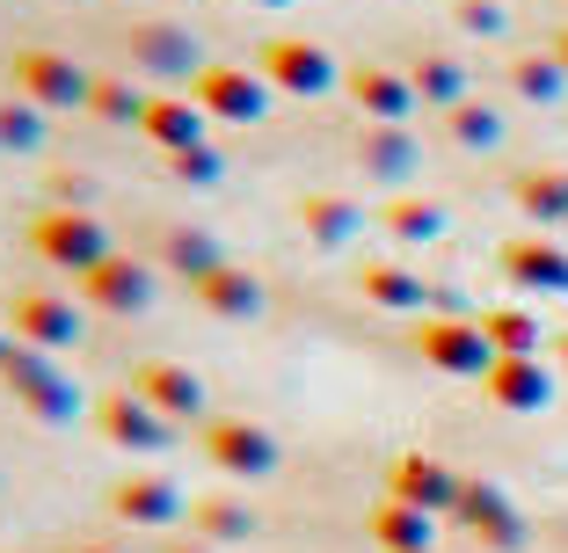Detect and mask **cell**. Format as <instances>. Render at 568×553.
Returning <instances> with one entry per match:
<instances>
[{
    "label": "cell",
    "instance_id": "6da1fadb",
    "mask_svg": "<svg viewBox=\"0 0 568 553\" xmlns=\"http://www.w3.org/2000/svg\"><path fill=\"white\" fill-rule=\"evenodd\" d=\"M30 240H37V255L44 263H59V269H73V277H88L95 263H110V234H102V218L95 212H81V204H59V212H44L30 226Z\"/></svg>",
    "mask_w": 568,
    "mask_h": 553
},
{
    "label": "cell",
    "instance_id": "7a4b0ae2",
    "mask_svg": "<svg viewBox=\"0 0 568 553\" xmlns=\"http://www.w3.org/2000/svg\"><path fill=\"white\" fill-rule=\"evenodd\" d=\"M0 379H8V393H16L37 422H73V416H81L73 379H59V371H51V357L30 350V342H16V350L0 357Z\"/></svg>",
    "mask_w": 568,
    "mask_h": 553
},
{
    "label": "cell",
    "instance_id": "3957f363",
    "mask_svg": "<svg viewBox=\"0 0 568 553\" xmlns=\"http://www.w3.org/2000/svg\"><path fill=\"white\" fill-rule=\"evenodd\" d=\"M416 350H423V365L452 371V379H488V365H496V342L481 336V320H459V314L423 320Z\"/></svg>",
    "mask_w": 568,
    "mask_h": 553
},
{
    "label": "cell",
    "instance_id": "277c9868",
    "mask_svg": "<svg viewBox=\"0 0 568 553\" xmlns=\"http://www.w3.org/2000/svg\"><path fill=\"white\" fill-rule=\"evenodd\" d=\"M204 459L234 481H263V473H277V437L248 416H212L204 422Z\"/></svg>",
    "mask_w": 568,
    "mask_h": 553
},
{
    "label": "cell",
    "instance_id": "5b68a950",
    "mask_svg": "<svg viewBox=\"0 0 568 553\" xmlns=\"http://www.w3.org/2000/svg\"><path fill=\"white\" fill-rule=\"evenodd\" d=\"M16 95L37 102V110H88L95 73H81L67 51H22L16 59Z\"/></svg>",
    "mask_w": 568,
    "mask_h": 553
},
{
    "label": "cell",
    "instance_id": "8992f818",
    "mask_svg": "<svg viewBox=\"0 0 568 553\" xmlns=\"http://www.w3.org/2000/svg\"><path fill=\"white\" fill-rule=\"evenodd\" d=\"M190 102L219 124H255L270 110V88H263V73H248V66H204L197 81H190Z\"/></svg>",
    "mask_w": 568,
    "mask_h": 553
},
{
    "label": "cell",
    "instance_id": "52a82bcc",
    "mask_svg": "<svg viewBox=\"0 0 568 553\" xmlns=\"http://www.w3.org/2000/svg\"><path fill=\"white\" fill-rule=\"evenodd\" d=\"M263 81L284 88V95H328L343 73H335V59L314 44V37H277V44L263 51Z\"/></svg>",
    "mask_w": 568,
    "mask_h": 553
},
{
    "label": "cell",
    "instance_id": "ba28073f",
    "mask_svg": "<svg viewBox=\"0 0 568 553\" xmlns=\"http://www.w3.org/2000/svg\"><path fill=\"white\" fill-rule=\"evenodd\" d=\"M95 430L110 437V444H124V452H168V444H175V422H168L153 401H139L132 386L95 408Z\"/></svg>",
    "mask_w": 568,
    "mask_h": 553
},
{
    "label": "cell",
    "instance_id": "9c48e42d",
    "mask_svg": "<svg viewBox=\"0 0 568 553\" xmlns=\"http://www.w3.org/2000/svg\"><path fill=\"white\" fill-rule=\"evenodd\" d=\"M132 66L153 73V81H197L204 51H197V37L175 30V22H139L132 30Z\"/></svg>",
    "mask_w": 568,
    "mask_h": 553
},
{
    "label": "cell",
    "instance_id": "30bf717a",
    "mask_svg": "<svg viewBox=\"0 0 568 553\" xmlns=\"http://www.w3.org/2000/svg\"><path fill=\"white\" fill-rule=\"evenodd\" d=\"M81 299L102 306V314H146L153 306V269L132 263V255H110V263H95L81 277Z\"/></svg>",
    "mask_w": 568,
    "mask_h": 553
},
{
    "label": "cell",
    "instance_id": "8fae6325",
    "mask_svg": "<svg viewBox=\"0 0 568 553\" xmlns=\"http://www.w3.org/2000/svg\"><path fill=\"white\" fill-rule=\"evenodd\" d=\"M459 473L452 467H437V459H423V452H408V459H394V473H386V495L394 503H408V510H459Z\"/></svg>",
    "mask_w": 568,
    "mask_h": 553
},
{
    "label": "cell",
    "instance_id": "7c38bea8",
    "mask_svg": "<svg viewBox=\"0 0 568 553\" xmlns=\"http://www.w3.org/2000/svg\"><path fill=\"white\" fill-rule=\"evenodd\" d=\"M16 342H30V350H73L81 342V314H73V299H59V291H22L16 299Z\"/></svg>",
    "mask_w": 568,
    "mask_h": 553
},
{
    "label": "cell",
    "instance_id": "4fadbf2b",
    "mask_svg": "<svg viewBox=\"0 0 568 553\" xmlns=\"http://www.w3.org/2000/svg\"><path fill=\"white\" fill-rule=\"evenodd\" d=\"M132 393H139V401H153L168 422L204 416V379H197L190 365H168V357H153V365H139V371H132Z\"/></svg>",
    "mask_w": 568,
    "mask_h": 553
},
{
    "label": "cell",
    "instance_id": "5bb4252c",
    "mask_svg": "<svg viewBox=\"0 0 568 553\" xmlns=\"http://www.w3.org/2000/svg\"><path fill=\"white\" fill-rule=\"evenodd\" d=\"M110 510H118L124 524H146V532H161V524H175L190 503H183V488L168 481V473H132V481L110 488Z\"/></svg>",
    "mask_w": 568,
    "mask_h": 553
},
{
    "label": "cell",
    "instance_id": "9a60e30c",
    "mask_svg": "<svg viewBox=\"0 0 568 553\" xmlns=\"http://www.w3.org/2000/svg\"><path fill=\"white\" fill-rule=\"evenodd\" d=\"M343 88H351V102L357 110H365L372 124H402L408 110H416V81H408V73H394V66H351L343 73Z\"/></svg>",
    "mask_w": 568,
    "mask_h": 553
},
{
    "label": "cell",
    "instance_id": "2e32d148",
    "mask_svg": "<svg viewBox=\"0 0 568 553\" xmlns=\"http://www.w3.org/2000/svg\"><path fill=\"white\" fill-rule=\"evenodd\" d=\"M481 386H488V401L510 408V416H532V408L554 401V379H547V365H539V357H496Z\"/></svg>",
    "mask_w": 568,
    "mask_h": 553
},
{
    "label": "cell",
    "instance_id": "e0dca14e",
    "mask_svg": "<svg viewBox=\"0 0 568 553\" xmlns=\"http://www.w3.org/2000/svg\"><path fill=\"white\" fill-rule=\"evenodd\" d=\"M496 269L525 291H568V248H554V240H503Z\"/></svg>",
    "mask_w": 568,
    "mask_h": 553
},
{
    "label": "cell",
    "instance_id": "ac0fdd59",
    "mask_svg": "<svg viewBox=\"0 0 568 553\" xmlns=\"http://www.w3.org/2000/svg\"><path fill=\"white\" fill-rule=\"evenodd\" d=\"M139 132H146L161 153H190V146H204V110L190 95H153Z\"/></svg>",
    "mask_w": 568,
    "mask_h": 553
},
{
    "label": "cell",
    "instance_id": "d6986e66",
    "mask_svg": "<svg viewBox=\"0 0 568 553\" xmlns=\"http://www.w3.org/2000/svg\"><path fill=\"white\" fill-rule=\"evenodd\" d=\"M197 306L219 314V320H248V314H263V285H255L241 263H219L212 277L197 285Z\"/></svg>",
    "mask_w": 568,
    "mask_h": 553
},
{
    "label": "cell",
    "instance_id": "ffe728a7",
    "mask_svg": "<svg viewBox=\"0 0 568 553\" xmlns=\"http://www.w3.org/2000/svg\"><path fill=\"white\" fill-rule=\"evenodd\" d=\"M459 518H467L488 546H518V518H510V503H503L488 481H467V488H459Z\"/></svg>",
    "mask_w": 568,
    "mask_h": 553
},
{
    "label": "cell",
    "instance_id": "44dd1931",
    "mask_svg": "<svg viewBox=\"0 0 568 553\" xmlns=\"http://www.w3.org/2000/svg\"><path fill=\"white\" fill-rule=\"evenodd\" d=\"M372 539H379L386 553H430V510H408L386 495L379 510H372Z\"/></svg>",
    "mask_w": 568,
    "mask_h": 553
},
{
    "label": "cell",
    "instance_id": "7402d4cb",
    "mask_svg": "<svg viewBox=\"0 0 568 553\" xmlns=\"http://www.w3.org/2000/svg\"><path fill=\"white\" fill-rule=\"evenodd\" d=\"M408 81H416V95L437 102V110H459V102H467V66L445 59V51H423L416 66H408Z\"/></svg>",
    "mask_w": 568,
    "mask_h": 553
},
{
    "label": "cell",
    "instance_id": "603a6c76",
    "mask_svg": "<svg viewBox=\"0 0 568 553\" xmlns=\"http://www.w3.org/2000/svg\"><path fill=\"white\" fill-rule=\"evenodd\" d=\"M357 285H365L372 306H394V314H416V306L430 299V291H423V277H416V269H402V263H365V277H357Z\"/></svg>",
    "mask_w": 568,
    "mask_h": 553
},
{
    "label": "cell",
    "instance_id": "cb8c5ba5",
    "mask_svg": "<svg viewBox=\"0 0 568 553\" xmlns=\"http://www.w3.org/2000/svg\"><path fill=\"white\" fill-rule=\"evenodd\" d=\"M357 161H365L379 183H402L408 168H416V139L402 132V124H379V132H365V146H357Z\"/></svg>",
    "mask_w": 568,
    "mask_h": 553
},
{
    "label": "cell",
    "instance_id": "d4e9b609",
    "mask_svg": "<svg viewBox=\"0 0 568 553\" xmlns=\"http://www.w3.org/2000/svg\"><path fill=\"white\" fill-rule=\"evenodd\" d=\"M357 204L351 197H306L300 204V226H306V240H321V248H343V240L357 234Z\"/></svg>",
    "mask_w": 568,
    "mask_h": 553
},
{
    "label": "cell",
    "instance_id": "484cf974",
    "mask_svg": "<svg viewBox=\"0 0 568 553\" xmlns=\"http://www.w3.org/2000/svg\"><path fill=\"white\" fill-rule=\"evenodd\" d=\"M161 255H168V269H183L190 285H204V277L226 263V255H219V240H212V234H197V226H175V234L161 240Z\"/></svg>",
    "mask_w": 568,
    "mask_h": 553
},
{
    "label": "cell",
    "instance_id": "4316f807",
    "mask_svg": "<svg viewBox=\"0 0 568 553\" xmlns=\"http://www.w3.org/2000/svg\"><path fill=\"white\" fill-rule=\"evenodd\" d=\"M190 532L212 539V546H226V539H248V532H255V510H248V503H226V495H212V503H190Z\"/></svg>",
    "mask_w": 568,
    "mask_h": 553
},
{
    "label": "cell",
    "instance_id": "83f0119b",
    "mask_svg": "<svg viewBox=\"0 0 568 553\" xmlns=\"http://www.w3.org/2000/svg\"><path fill=\"white\" fill-rule=\"evenodd\" d=\"M146 102L132 81H118V73H95V95H88V110H95L102 124H146Z\"/></svg>",
    "mask_w": 568,
    "mask_h": 553
},
{
    "label": "cell",
    "instance_id": "f1b7e54d",
    "mask_svg": "<svg viewBox=\"0 0 568 553\" xmlns=\"http://www.w3.org/2000/svg\"><path fill=\"white\" fill-rule=\"evenodd\" d=\"M481 336L496 342V357H532L539 350V320L518 314V306H496V314H481Z\"/></svg>",
    "mask_w": 568,
    "mask_h": 553
},
{
    "label": "cell",
    "instance_id": "f546056e",
    "mask_svg": "<svg viewBox=\"0 0 568 553\" xmlns=\"http://www.w3.org/2000/svg\"><path fill=\"white\" fill-rule=\"evenodd\" d=\"M510 88H518L525 102H554L568 88V73L554 66V51H525V59H510Z\"/></svg>",
    "mask_w": 568,
    "mask_h": 553
},
{
    "label": "cell",
    "instance_id": "4dcf8cb0",
    "mask_svg": "<svg viewBox=\"0 0 568 553\" xmlns=\"http://www.w3.org/2000/svg\"><path fill=\"white\" fill-rule=\"evenodd\" d=\"M386 234L394 240H437L445 234V212H437L430 197H394L386 204Z\"/></svg>",
    "mask_w": 568,
    "mask_h": 553
},
{
    "label": "cell",
    "instance_id": "1f68e13d",
    "mask_svg": "<svg viewBox=\"0 0 568 553\" xmlns=\"http://www.w3.org/2000/svg\"><path fill=\"white\" fill-rule=\"evenodd\" d=\"M518 204L539 226H561L568 218V175H518Z\"/></svg>",
    "mask_w": 568,
    "mask_h": 553
},
{
    "label": "cell",
    "instance_id": "d6a6232c",
    "mask_svg": "<svg viewBox=\"0 0 568 553\" xmlns=\"http://www.w3.org/2000/svg\"><path fill=\"white\" fill-rule=\"evenodd\" d=\"M0 146H16V153L44 146V110L22 102V95H8V102H0Z\"/></svg>",
    "mask_w": 568,
    "mask_h": 553
},
{
    "label": "cell",
    "instance_id": "836d02e7",
    "mask_svg": "<svg viewBox=\"0 0 568 553\" xmlns=\"http://www.w3.org/2000/svg\"><path fill=\"white\" fill-rule=\"evenodd\" d=\"M445 124H452L459 146H496L503 139V117L488 110V102H459V110H445Z\"/></svg>",
    "mask_w": 568,
    "mask_h": 553
},
{
    "label": "cell",
    "instance_id": "e575fe53",
    "mask_svg": "<svg viewBox=\"0 0 568 553\" xmlns=\"http://www.w3.org/2000/svg\"><path fill=\"white\" fill-rule=\"evenodd\" d=\"M168 175H175V183H197V190H212L219 175H226V161H219L212 146H190V153H168Z\"/></svg>",
    "mask_w": 568,
    "mask_h": 553
},
{
    "label": "cell",
    "instance_id": "d590c367",
    "mask_svg": "<svg viewBox=\"0 0 568 553\" xmlns=\"http://www.w3.org/2000/svg\"><path fill=\"white\" fill-rule=\"evenodd\" d=\"M452 22H459V30H474V37H496L503 22V0H452Z\"/></svg>",
    "mask_w": 568,
    "mask_h": 553
},
{
    "label": "cell",
    "instance_id": "8d00e7d4",
    "mask_svg": "<svg viewBox=\"0 0 568 553\" xmlns=\"http://www.w3.org/2000/svg\"><path fill=\"white\" fill-rule=\"evenodd\" d=\"M547 51H554V66L568 73V30H554V44H547Z\"/></svg>",
    "mask_w": 568,
    "mask_h": 553
},
{
    "label": "cell",
    "instance_id": "74e56055",
    "mask_svg": "<svg viewBox=\"0 0 568 553\" xmlns=\"http://www.w3.org/2000/svg\"><path fill=\"white\" fill-rule=\"evenodd\" d=\"M168 553H219L212 539H190V546H168Z\"/></svg>",
    "mask_w": 568,
    "mask_h": 553
},
{
    "label": "cell",
    "instance_id": "f35d334b",
    "mask_svg": "<svg viewBox=\"0 0 568 553\" xmlns=\"http://www.w3.org/2000/svg\"><path fill=\"white\" fill-rule=\"evenodd\" d=\"M255 8H292V0H255Z\"/></svg>",
    "mask_w": 568,
    "mask_h": 553
},
{
    "label": "cell",
    "instance_id": "ab89813d",
    "mask_svg": "<svg viewBox=\"0 0 568 553\" xmlns=\"http://www.w3.org/2000/svg\"><path fill=\"white\" fill-rule=\"evenodd\" d=\"M81 553H110V546H81Z\"/></svg>",
    "mask_w": 568,
    "mask_h": 553
},
{
    "label": "cell",
    "instance_id": "60d3db41",
    "mask_svg": "<svg viewBox=\"0 0 568 553\" xmlns=\"http://www.w3.org/2000/svg\"><path fill=\"white\" fill-rule=\"evenodd\" d=\"M0 357H8V342H0Z\"/></svg>",
    "mask_w": 568,
    "mask_h": 553
},
{
    "label": "cell",
    "instance_id": "b9f144b4",
    "mask_svg": "<svg viewBox=\"0 0 568 553\" xmlns=\"http://www.w3.org/2000/svg\"><path fill=\"white\" fill-rule=\"evenodd\" d=\"M561 357H568V342H561Z\"/></svg>",
    "mask_w": 568,
    "mask_h": 553
}]
</instances>
